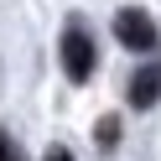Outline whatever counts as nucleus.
Wrapping results in <instances>:
<instances>
[{"label": "nucleus", "instance_id": "6", "mask_svg": "<svg viewBox=\"0 0 161 161\" xmlns=\"http://www.w3.org/2000/svg\"><path fill=\"white\" fill-rule=\"evenodd\" d=\"M42 161H73V151H63V146H52V151H47Z\"/></svg>", "mask_w": 161, "mask_h": 161}, {"label": "nucleus", "instance_id": "5", "mask_svg": "<svg viewBox=\"0 0 161 161\" xmlns=\"http://www.w3.org/2000/svg\"><path fill=\"white\" fill-rule=\"evenodd\" d=\"M0 161H26V156H21V146H16L5 130H0Z\"/></svg>", "mask_w": 161, "mask_h": 161}, {"label": "nucleus", "instance_id": "1", "mask_svg": "<svg viewBox=\"0 0 161 161\" xmlns=\"http://www.w3.org/2000/svg\"><path fill=\"white\" fill-rule=\"evenodd\" d=\"M63 73L73 78V83H88V78H94V36H88L83 26H68L63 31Z\"/></svg>", "mask_w": 161, "mask_h": 161}, {"label": "nucleus", "instance_id": "3", "mask_svg": "<svg viewBox=\"0 0 161 161\" xmlns=\"http://www.w3.org/2000/svg\"><path fill=\"white\" fill-rule=\"evenodd\" d=\"M125 99H130V104H135V109H151V104H156V99H161V68H156V63H146V68H140L135 78H130V88H125Z\"/></svg>", "mask_w": 161, "mask_h": 161}, {"label": "nucleus", "instance_id": "4", "mask_svg": "<svg viewBox=\"0 0 161 161\" xmlns=\"http://www.w3.org/2000/svg\"><path fill=\"white\" fill-rule=\"evenodd\" d=\"M94 135H99V146H114V140H119V119H114V114H104Z\"/></svg>", "mask_w": 161, "mask_h": 161}, {"label": "nucleus", "instance_id": "2", "mask_svg": "<svg viewBox=\"0 0 161 161\" xmlns=\"http://www.w3.org/2000/svg\"><path fill=\"white\" fill-rule=\"evenodd\" d=\"M114 36L130 52H156V21H151L146 11H119L114 16Z\"/></svg>", "mask_w": 161, "mask_h": 161}]
</instances>
